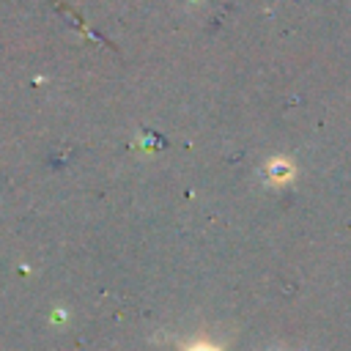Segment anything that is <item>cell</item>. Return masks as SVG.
<instances>
[{"instance_id": "obj_1", "label": "cell", "mask_w": 351, "mask_h": 351, "mask_svg": "<svg viewBox=\"0 0 351 351\" xmlns=\"http://www.w3.org/2000/svg\"><path fill=\"white\" fill-rule=\"evenodd\" d=\"M195 351H211V348H206V346H200V348H195Z\"/></svg>"}]
</instances>
